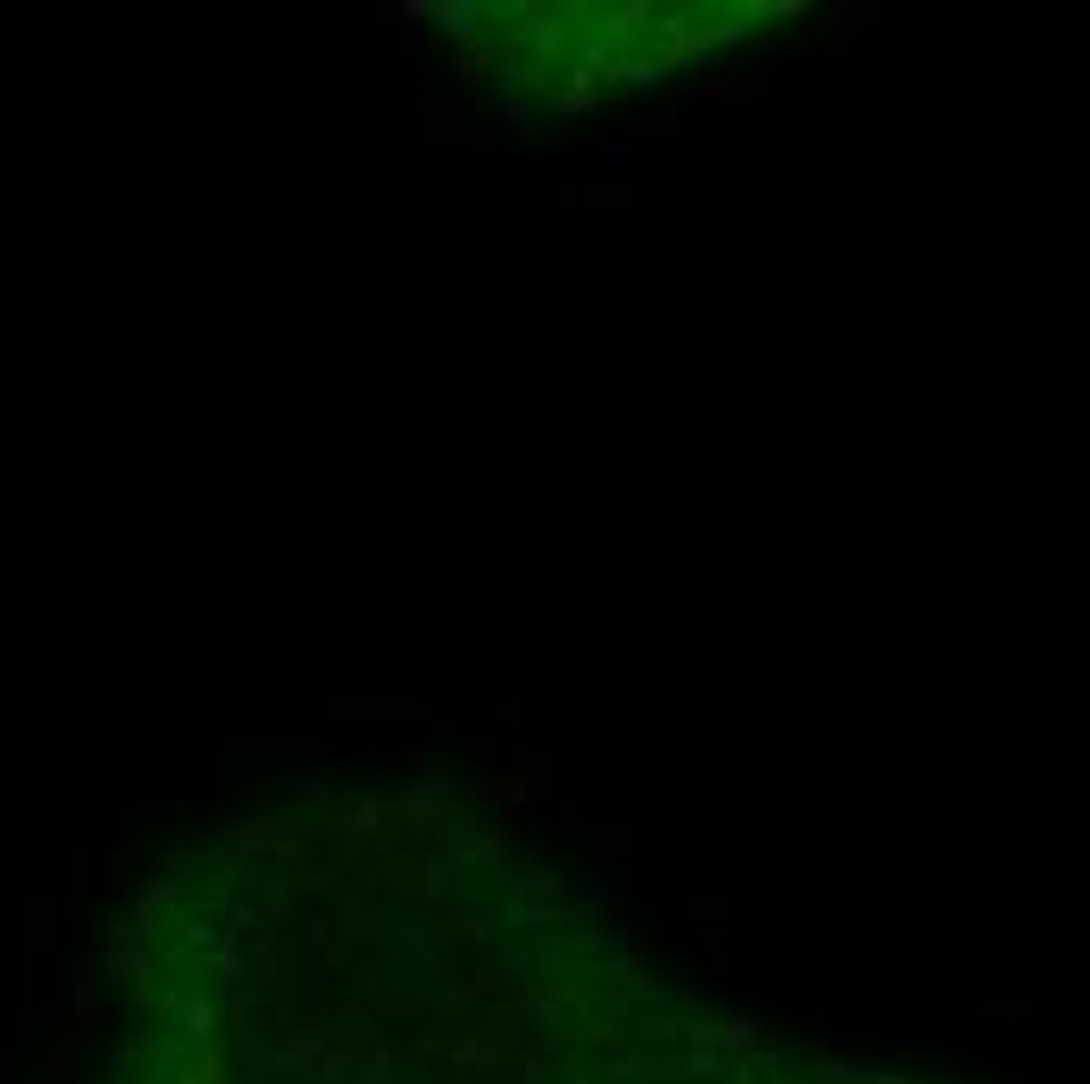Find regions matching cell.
I'll list each match as a JSON object with an SVG mask.
<instances>
[{
	"mask_svg": "<svg viewBox=\"0 0 1090 1084\" xmlns=\"http://www.w3.org/2000/svg\"><path fill=\"white\" fill-rule=\"evenodd\" d=\"M408 815L420 821L426 834H445V828H452V821H445V815H452V790H439L433 777H414V790H408Z\"/></svg>",
	"mask_w": 1090,
	"mask_h": 1084,
	"instance_id": "1",
	"label": "cell"
},
{
	"mask_svg": "<svg viewBox=\"0 0 1090 1084\" xmlns=\"http://www.w3.org/2000/svg\"><path fill=\"white\" fill-rule=\"evenodd\" d=\"M433 26L452 32L458 44H477L483 38V7L477 0H433Z\"/></svg>",
	"mask_w": 1090,
	"mask_h": 1084,
	"instance_id": "2",
	"label": "cell"
},
{
	"mask_svg": "<svg viewBox=\"0 0 1090 1084\" xmlns=\"http://www.w3.org/2000/svg\"><path fill=\"white\" fill-rule=\"evenodd\" d=\"M558 44H564V19L558 13H533L527 26H520V51H533V63L545 51H558Z\"/></svg>",
	"mask_w": 1090,
	"mask_h": 1084,
	"instance_id": "3",
	"label": "cell"
},
{
	"mask_svg": "<svg viewBox=\"0 0 1090 1084\" xmlns=\"http://www.w3.org/2000/svg\"><path fill=\"white\" fill-rule=\"evenodd\" d=\"M489 803H495V809H533V765L495 777V784H489Z\"/></svg>",
	"mask_w": 1090,
	"mask_h": 1084,
	"instance_id": "4",
	"label": "cell"
},
{
	"mask_svg": "<svg viewBox=\"0 0 1090 1084\" xmlns=\"http://www.w3.org/2000/svg\"><path fill=\"white\" fill-rule=\"evenodd\" d=\"M552 107L564 113V120H577V113H596V76H589V69H577V76L552 94Z\"/></svg>",
	"mask_w": 1090,
	"mask_h": 1084,
	"instance_id": "5",
	"label": "cell"
},
{
	"mask_svg": "<svg viewBox=\"0 0 1090 1084\" xmlns=\"http://www.w3.org/2000/svg\"><path fill=\"white\" fill-rule=\"evenodd\" d=\"M489 69H495V57L483 51V38H477V44H464V57L445 69V76H452V82H477V76H489Z\"/></svg>",
	"mask_w": 1090,
	"mask_h": 1084,
	"instance_id": "6",
	"label": "cell"
},
{
	"mask_svg": "<svg viewBox=\"0 0 1090 1084\" xmlns=\"http://www.w3.org/2000/svg\"><path fill=\"white\" fill-rule=\"evenodd\" d=\"M502 76H508V82H514L520 94H539L545 82H552V76H545V63H527V57H514V63L502 69Z\"/></svg>",
	"mask_w": 1090,
	"mask_h": 1084,
	"instance_id": "7",
	"label": "cell"
},
{
	"mask_svg": "<svg viewBox=\"0 0 1090 1084\" xmlns=\"http://www.w3.org/2000/svg\"><path fill=\"white\" fill-rule=\"evenodd\" d=\"M383 828V803H376V796H358V803H351V834H376Z\"/></svg>",
	"mask_w": 1090,
	"mask_h": 1084,
	"instance_id": "8",
	"label": "cell"
},
{
	"mask_svg": "<svg viewBox=\"0 0 1090 1084\" xmlns=\"http://www.w3.org/2000/svg\"><path fill=\"white\" fill-rule=\"evenodd\" d=\"M295 803H326V777H301V784H289Z\"/></svg>",
	"mask_w": 1090,
	"mask_h": 1084,
	"instance_id": "9",
	"label": "cell"
},
{
	"mask_svg": "<svg viewBox=\"0 0 1090 1084\" xmlns=\"http://www.w3.org/2000/svg\"><path fill=\"white\" fill-rule=\"evenodd\" d=\"M520 890H539V897H552V890H558V871H527V878H520Z\"/></svg>",
	"mask_w": 1090,
	"mask_h": 1084,
	"instance_id": "10",
	"label": "cell"
},
{
	"mask_svg": "<svg viewBox=\"0 0 1090 1084\" xmlns=\"http://www.w3.org/2000/svg\"><path fill=\"white\" fill-rule=\"evenodd\" d=\"M495 113H502V120H533V101H502Z\"/></svg>",
	"mask_w": 1090,
	"mask_h": 1084,
	"instance_id": "11",
	"label": "cell"
},
{
	"mask_svg": "<svg viewBox=\"0 0 1090 1084\" xmlns=\"http://www.w3.org/2000/svg\"><path fill=\"white\" fill-rule=\"evenodd\" d=\"M401 19H433V0H401Z\"/></svg>",
	"mask_w": 1090,
	"mask_h": 1084,
	"instance_id": "12",
	"label": "cell"
}]
</instances>
